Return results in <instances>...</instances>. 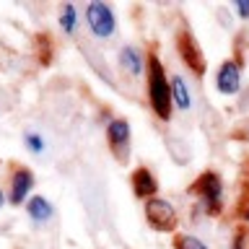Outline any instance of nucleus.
Instances as JSON below:
<instances>
[{
  "instance_id": "nucleus-11",
  "label": "nucleus",
  "mask_w": 249,
  "mask_h": 249,
  "mask_svg": "<svg viewBox=\"0 0 249 249\" xmlns=\"http://www.w3.org/2000/svg\"><path fill=\"white\" fill-rule=\"evenodd\" d=\"M171 96H174L179 109H190L192 107V96L187 91V83L182 75H171Z\"/></svg>"
},
{
  "instance_id": "nucleus-12",
  "label": "nucleus",
  "mask_w": 249,
  "mask_h": 249,
  "mask_svg": "<svg viewBox=\"0 0 249 249\" xmlns=\"http://www.w3.org/2000/svg\"><path fill=\"white\" fill-rule=\"evenodd\" d=\"M120 62L130 70L132 75L143 73V57H140V52L135 50V47H122V52H120Z\"/></svg>"
},
{
  "instance_id": "nucleus-10",
  "label": "nucleus",
  "mask_w": 249,
  "mask_h": 249,
  "mask_svg": "<svg viewBox=\"0 0 249 249\" xmlns=\"http://www.w3.org/2000/svg\"><path fill=\"white\" fill-rule=\"evenodd\" d=\"M26 210H29V218H31V221H36V223H44V221H50V218H52V205L44 197H31Z\"/></svg>"
},
{
  "instance_id": "nucleus-3",
  "label": "nucleus",
  "mask_w": 249,
  "mask_h": 249,
  "mask_svg": "<svg viewBox=\"0 0 249 249\" xmlns=\"http://www.w3.org/2000/svg\"><path fill=\"white\" fill-rule=\"evenodd\" d=\"M145 218H148V223H151L156 231H161V233L174 231V226H177L174 205L166 202V200H161V197H151L145 202Z\"/></svg>"
},
{
  "instance_id": "nucleus-5",
  "label": "nucleus",
  "mask_w": 249,
  "mask_h": 249,
  "mask_svg": "<svg viewBox=\"0 0 249 249\" xmlns=\"http://www.w3.org/2000/svg\"><path fill=\"white\" fill-rule=\"evenodd\" d=\"M107 135H109V145H112L114 159L124 163L130 156V124L124 120H112L107 124Z\"/></svg>"
},
{
  "instance_id": "nucleus-17",
  "label": "nucleus",
  "mask_w": 249,
  "mask_h": 249,
  "mask_svg": "<svg viewBox=\"0 0 249 249\" xmlns=\"http://www.w3.org/2000/svg\"><path fill=\"white\" fill-rule=\"evenodd\" d=\"M0 205H3V192H0Z\"/></svg>"
},
{
  "instance_id": "nucleus-1",
  "label": "nucleus",
  "mask_w": 249,
  "mask_h": 249,
  "mask_svg": "<svg viewBox=\"0 0 249 249\" xmlns=\"http://www.w3.org/2000/svg\"><path fill=\"white\" fill-rule=\"evenodd\" d=\"M148 99H151L153 112L161 117V120H169L171 117V86L163 75V65L159 62L156 54L148 57Z\"/></svg>"
},
{
  "instance_id": "nucleus-13",
  "label": "nucleus",
  "mask_w": 249,
  "mask_h": 249,
  "mask_svg": "<svg viewBox=\"0 0 249 249\" xmlns=\"http://www.w3.org/2000/svg\"><path fill=\"white\" fill-rule=\"evenodd\" d=\"M60 26L65 29V34H73L75 31V8L70 3L62 8V13H60Z\"/></svg>"
},
{
  "instance_id": "nucleus-16",
  "label": "nucleus",
  "mask_w": 249,
  "mask_h": 249,
  "mask_svg": "<svg viewBox=\"0 0 249 249\" xmlns=\"http://www.w3.org/2000/svg\"><path fill=\"white\" fill-rule=\"evenodd\" d=\"M236 11L241 18H249V0H236Z\"/></svg>"
},
{
  "instance_id": "nucleus-2",
  "label": "nucleus",
  "mask_w": 249,
  "mask_h": 249,
  "mask_svg": "<svg viewBox=\"0 0 249 249\" xmlns=\"http://www.w3.org/2000/svg\"><path fill=\"white\" fill-rule=\"evenodd\" d=\"M190 190L195 195H200L202 197V205H205L208 213H221V205H223V187H221V179H218V174H213V171H205L197 182H195Z\"/></svg>"
},
{
  "instance_id": "nucleus-9",
  "label": "nucleus",
  "mask_w": 249,
  "mask_h": 249,
  "mask_svg": "<svg viewBox=\"0 0 249 249\" xmlns=\"http://www.w3.org/2000/svg\"><path fill=\"white\" fill-rule=\"evenodd\" d=\"M132 190H135L138 197H151L156 192V179L148 169H135L132 174Z\"/></svg>"
},
{
  "instance_id": "nucleus-8",
  "label": "nucleus",
  "mask_w": 249,
  "mask_h": 249,
  "mask_svg": "<svg viewBox=\"0 0 249 249\" xmlns=\"http://www.w3.org/2000/svg\"><path fill=\"white\" fill-rule=\"evenodd\" d=\"M31 184H34V174L29 169H18L13 174V182H11V202L13 205H21L23 197L29 195Z\"/></svg>"
},
{
  "instance_id": "nucleus-7",
  "label": "nucleus",
  "mask_w": 249,
  "mask_h": 249,
  "mask_svg": "<svg viewBox=\"0 0 249 249\" xmlns=\"http://www.w3.org/2000/svg\"><path fill=\"white\" fill-rule=\"evenodd\" d=\"M215 83H218V91H221V93H236L239 86H241V73H239L236 62H231V60L223 62L221 70H218Z\"/></svg>"
},
{
  "instance_id": "nucleus-4",
  "label": "nucleus",
  "mask_w": 249,
  "mask_h": 249,
  "mask_svg": "<svg viewBox=\"0 0 249 249\" xmlns=\"http://www.w3.org/2000/svg\"><path fill=\"white\" fill-rule=\"evenodd\" d=\"M86 18H89V29L99 39H107L114 34V13L107 3H91L86 8Z\"/></svg>"
},
{
  "instance_id": "nucleus-15",
  "label": "nucleus",
  "mask_w": 249,
  "mask_h": 249,
  "mask_svg": "<svg viewBox=\"0 0 249 249\" xmlns=\"http://www.w3.org/2000/svg\"><path fill=\"white\" fill-rule=\"evenodd\" d=\"M23 140H26V145H29L34 153H42V148H44V140L39 138L36 132H26V135H23Z\"/></svg>"
},
{
  "instance_id": "nucleus-14",
  "label": "nucleus",
  "mask_w": 249,
  "mask_h": 249,
  "mask_svg": "<svg viewBox=\"0 0 249 249\" xmlns=\"http://www.w3.org/2000/svg\"><path fill=\"white\" fill-rule=\"evenodd\" d=\"M177 249H208L197 236H179L177 239Z\"/></svg>"
},
{
  "instance_id": "nucleus-6",
  "label": "nucleus",
  "mask_w": 249,
  "mask_h": 249,
  "mask_svg": "<svg viewBox=\"0 0 249 249\" xmlns=\"http://www.w3.org/2000/svg\"><path fill=\"white\" fill-rule=\"evenodd\" d=\"M177 47H179V54H182V60L195 70V73H197V75L205 73V57H202L197 42H195V36H192L187 29H182V31L177 34Z\"/></svg>"
}]
</instances>
